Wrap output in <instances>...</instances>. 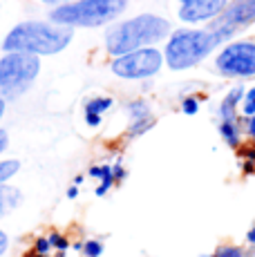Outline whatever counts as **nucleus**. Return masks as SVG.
<instances>
[{
	"label": "nucleus",
	"mask_w": 255,
	"mask_h": 257,
	"mask_svg": "<svg viewBox=\"0 0 255 257\" xmlns=\"http://www.w3.org/2000/svg\"><path fill=\"white\" fill-rule=\"evenodd\" d=\"M72 41L70 27H58L50 23L27 21L7 34L3 49L7 54H29V56H50L63 52Z\"/></svg>",
	"instance_id": "nucleus-1"
},
{
	"label": "nucleus",
	"mask_w": 255,
	"mask_h": 257,
	"mask_svg": "<svg viewBox=\"0 0 255 257\" xmlns=\"http://www.w3.org/2000/svg\"><path fill=\"white\" fill-rule=\"evenodd\" d=\"M170 34V23L155 14H141L137 18L116 25L107 32L105 47L107 54L112 56H123V54L137 52V49H146L155 43H159L164 36Z\"/></svg>",
	"instance_id": "nucleus-2"
},
{
	"label": "nucleus",
	"mask_w": 255,
	"mask_h": 257,
	"mask_svg": "<svg viewBox=\"0 0 255 257\" xmlns=\"http://www.w3.org/2000/svg\"><path fill=\"white\" fill-rule=\"evenodd\" d=\"M125 7L128 0H74L58 5L50 21L58 27H99L119 18Z\"/></svg>",
	"instance_id": "nucleus-3"
},
{
	"label": "nucleus",
	"mask_w": 255,
	"mask_h": 257,
	"mask_svg": "<svg viewBox=\"0 0 255 257\" xmlns=\"http://www.w3.org/2000/svg\"><path fill=\"white\" fill-rule=\"evenodd\" d=\"M217 45L219 41L210 29H181L166 45V63L170 70H188L202 63Z\"/></svg>",
	"instance_id": "nucleus-4"
},
{
	"label": "nucleus",
	"mask_w": 255,
	"mask_h": 257,
	"mask_svg": "<svg viewBox=\"0 0 255 257\" xmlns=\"http://www.w3.org/2000/svg\"><path fill=\"white\" fill-rule=\"evenodd\" d=\"M41 72L38 56L29 54H5L0 58V96H18L25 92Z\"/></svg>",
	"instance_id": "nucleus-5"
},
{
	"label": "nucleus",
	"mask_w": 255,
	"mask_h": 257,
	"mask_svg": "<svg viewBox=\"0 0 255 257\" xmlns=\"http://www.w3.org/2000/svg\"><path fill=\"white\" fill-rule=\"evenodd\" d=\"M215 67L222 76L228 78H248L255 76V43L251 41H239L233 45L224 47L219 52Z\"/></svg>",
	"instance_id": "nucleus-6"
},
{
	"label": "nucleus",
	"mask_w": 255,
	"mask_h": 257,
	"mask_svg": "<svg viewBox=\"0 0 255 257\" xmlns=\"http://www.w3.org/2000/svg\"><path fill=\"white\" fill-rule=\"evenodd\" d=\"M161 63H164V56H161L159 49L146 47L123 54V56H116L110 67L121 78H150L159 72Z\"/></svg>",
	"instance_id": "nucleus-7"
},
{
	"label": "nucleus",
	"mask_w": 255,
	"mask_h": 257,
	"mask_svg": "<svg viewBox=\"0 0 255 257\" xmlns=\"http://www.w3.org/2000/svg\"><path fill=\"white\" fill-rule=\"evenodd\" d=\"M255 23V0H233L228 3V7L219 14L210 25V32L217 36L219 43L228 41L235 32H239L242 27Z\"/></svg>",
	"instance_id": "nucleus-8"
},
{
	"label": "nucleus",
	"mask_w": 255,
	"mask_h": 257,
	"mask_svg": "<svg viewBox=\"0 0 255 257\" xmlns=\"http://www.w3.org/2000/svg\"><path fill=\"white\" fill-rule=\"evenodd\" d=\"M179 18L184 23L215 21L228 7V0H179Z\"/></svg>",
	"instance_id": "nucleus-9"
},
{
	"label": "nucleus",
	"mask_w": 255,
	"mask_h": 257,
	"mask_svg": "<svg viewBox=\"0 0 255 257\" xmlns=\"http://www.w3.org/2000/svg\"><path fill=\"white\" fill-rule=\"evenodd\" d=\"M244 87L242 85H237V87H233L228 94H226V98L222 101V105H219V116H222V121H237V103L244 98Z\"/></svg>",
	"instance_id": "nucleus-10"
},
{
	"label": "nucleus",
	"mask_w": 255,
	"mask_h": 257,
	"mask_svg": "<svg viewBox=\"0 0 255 257\" xmlns=\"http://www.w3.org/2000/svg\"><path fill=\"white\" fill-rule=\"evenodd\" d=\"M21 190L16 188L7 186V184H0V217H5L9 210H14L18 204H21Z\"/></svg>",
	"instance_id": "nucleus-11"
},
{
	"label": "nucleus",
	"mask_w": 255,
	"mask_h": 257,
	"mask_svg": "<svg viewBox=\"0 0 255 257\" xmlns=\"http://www.w3.org/2000/svg\"><path fill=\"white\" fill-rule=\"evenodd\" d=\"M125 112L130 114L132 123L135 121H148V118H153V114H150V105L144 101H132L125 105Z\"/></svg>",
	"instance_id": "nucleus-12"
},
{
	"label": "nucleus",
	"mask_w": 255,
	"mask_h": 257,
	"mask_svg": "<svg viewBox=\"0 0 255 257\" xmlns=\"http://www.w3.org/2000/svg\"><path fill=\"white\" fill-rule=\"evenodd\" d=\"M219 135L224 137V141H226L230 148H235V146L239 143V127H237V121H222V123H219Z\"/></svg>",
	"instance_id": "nucleus-13"
},
{
	"label": "nucleus",
	"mask_w": 255,
	"mask_h": 257,
	"mask_svg": "<svg viewBox=\"0 0 255 257\" xmlns=\"http://www.w3.org/2000/svg\"><path fill=\"white\" fill-rule=\"evenodd\" d=\"M112 98H107V96H99V98H92V101H87V105H85V114H96V116H101L105 110H110L112 107Z\"/></svg>",
	"instance_id": "nucleus-14"
},
{
	"label": "nucleus",
	"mask_w": 255,
	"mask_h": 257,
	"mask_svg": "<svg viewBox=\"0 0 255 257\" xmlns=\"http://www.w3.org/2000/svg\"><path fill=\"white\" fill-rule=\"evenodd\" d=\"M18 170H21V161H16V159L0 161V184H7Z\"/></svg>",
	"instance_id": "nucleus-15"
},
{
	"label": "nucleus",
	"mask_w": 255,
	"mask_h": 257,
	"mask_svg": "<svg viewBox=\"0 0 255 257\" xmlns=\"http://www.w3.org/2000/svg\"><path fill=\"white\" fill-rule=\"evenodd\" d=\"M153 125H155V118H148V121H135V123H130L128 135H130V137H139V135H144L146 130H150Z\"/></svg>",
	"instance_id": "nucleus-16"
},
{
	"label": "nucleus",
	"mask_w": 255,
	"mask_h": 257,
	"mask_svg": "<svg viewBox=\"0 0 255 257\" xmlns=\"http://www.w3.org/2000/svg\"><path fill=\"white\" fill-rule=\"evenodd\" d=\"M47 239H50L52 248H56L58 253H65V250L70 248V241H67V237H63L61 233H56V230H54V233L47 237Z\"/></svg>",
	"instance_id": "nucleus-17"
},
{
	"label": "nucleus",
	"mask_w": 255,
	"mask_h": 257,
	"mask_svg": "<svg viewBox=\"0 0 255 257\" xmlns=\"http://www.w3.org/2000/svg\"><path fill=\"white\" fill-rule=\"evenodd\" d=\"M242 157H244V172L246 175H251L255 172V146H248V148H242Z\"/></svg>",
	"instance_id": "nucleus-18"
},
{
	"label": "nucleus",
	"mask_w": 255,
	"mask_h": 257,
	"mask_svg": "<svg viewBox=\"0 0 255 257\" xmlns=\"http://www.w3.org/2000/svg\"><path fill=\"white\" fill-rule=\"evenodd\" d=\"M242 112L244 116H255V90H248L244 94V105H242Z\"/></svg>",
	"instance_id": "nucleus-19"
},
{
	"label": "nucleus",
	"mask_w": 255,
	"mask_h": 257,
	"mask_svg": "<svg viewBox=\"0 0 255 257\" xmlns=\"http://www.w3.org/2000/svg\"><path fill=\"white\" fill-rule=\"evenodd\" d=\"M101 253H103V244H101V241L90 239V241H85V244H83V255H85V257H99Z\"/></svg>",
	"instance_id": "nucleus-20"
},
{
	"label": "nucleus",
	"mask_w": 255,
	"mask_h": 257,
	"mask_svg": "<svg viewBox=\"0 0 255 257\" xmlns=\"http://www.w3.org/2000/svg\"><path fill=\"white\" fill-rule=\"evenodd\" d=\"M181 112H184V114H188V116L197 114V112H199V101L195 96L184 98V101H181Z\"/></svg>",
	"instance_id": "nucleus-21"
},
{
	"label": "nucleus",
	"mask_w": 255,
	"mask_h": 257,
	"mask_svg": "<svg viewBox=\"0 0 255 257\" xmlns=\"http://www.w3.org/2000/svg\"><path fill=\"white\" fill-rule=\"evenodd\" d=\"M213 257H244V250L237 246H222L213 253Z\"/></svg>",
	"instance_id": "nucleus-22"
},
{
	"label": "nucleus",
	"mask_w": 255,
	"mask_h": 257,
	"mask_svg": "<svg viewBox=\"0 0 255 257\" xmlns=\"http://www.w3.org/2000/svg\"><path fill=\"white\" fill-rule=\"evenodd\" d=\"M50 250H52V244H50V239H47V237H38V239L34 241V253L47 255Z\"/></svg>",
	"instance_id": "nucleus-23"
},
{
	"label": "nucleus",
	"mask_w": 255,
	"mask_h": 257,
	"mask_svg": "<svg viewBox=\"0 0 255 257\" xmlns=\"http://www.w3.org/2000/svg\"><path fill=\"white\" fill-rule=\"evenodd\" d=\"M114 181H116V179H114V172H107V175L101 179V186L96 188V195L103 197V195H105V192L112 188V184H114Z\"/></svg>",
	"instance_id": "nucleus-24"
},
{
	"label": "nucleus",
	"mask_w": 255,
	"mask_h": 257,
	"mask_svg": "<svg viewBox=\"0 0 255 257\" xmlns=\"http://www.w3.org/2000/svg\"><path fill=\"white\" fill-rule=\"evenodd\" d=\"M7 146H9V137H7V132L0 130V155H3V152L7 150Z\"/></svg>",
	"instance_id": "nucleus-25"
},
{
	"label": "nucleus",
	"mask_w": 255,
	"mask_h": 257,
	"mask_svg": "<svg viewBox=\"0 0 255 257\" xmlns=\"http://www.w3.org/2000/svg\"><path fill=\"white\" fill-rule=\"evenodd\" d=\"M112 172H114V179H123V177H125V170H123V166H121V164L112 166Z\"/></svg>",
	"instance_id": "nucleus-26"
},
{
	"label": "nucleus",
	"mask_w": 255,
	"mask_h": 257,
	"mask_svg": "<svg viewBox=\"0 0 255 257\" xmlns=\"http://www.w3.org/2000/svg\"><path fill=\"white\" fill-rule=\"evenodd\" d=\"M85 121H87V125H92V127L101 125V116H96V114H85Z\"/></svg>",
	"instance_id": "nucleus-27"
},
{
	"label": "nucleus",
	"mask_w": 255,
	"mask_h": 257,
	"mask_svg": "<svg viewBox=\"0 0 255 257\" xmlns=\"http://www.w3.org/2000/svg\"><path fill=\"white\" fill-rule=\"evenodd\" d=\"M7 246H9V239H7V235H5L3 230H0V255H3L5 250H7Z\"/></svg>",
	"instance_id": "nucleus-28"
},
{
	"label": "nucleus",
	"mask_w": 255,
	"mask_h": 257,
	"mask_svg": "<svg viewBox=\"0 0 255 257\" xmlns=\"http://www.w3.org/2000/svg\"><path fill=\"white\" fill-rule=\"evenodd\" d=\"M248 135H251V139L255 141V116H251V118H248Z\"/></svg>",
	"instance_id": "nucleus-29"
},
{
	"label": "nucleus",
	"mask_w": 255,
	"mask_h": 257,
	"mask_svg": "<svg viewBox=\"0 0 255 257\" xmlns=\"http://www.w3.org/2000/svg\"><path fill=\"white\" fill-rule=\"evenodd\" d=\"M67 197H70V199H74V197H78V188H76V186H72L70 190H67Z\"/></svg>",
	"instance_id": "nucleus-30"
},
{
	"label": "nucleus",
	"mask_w": 255,
	"mask_h": 257,
	"mask_svg": "<svg viewBox=\"0 0 255 257\" xmlns=\"http://www.w3.org/2000/svg\"><path fill=\"white\" fill-rule=\"evenodd\" d=\"M43 3H47V5H56V3H63V5H67V3H74V0H43Z\"/></svg>",
	"instance_id": "nucleus-31"
},
{
	"label": "nucleus",
	"mask_w": 255,
	"mask_h": 257,
	"mask_svg": "<svg viewBox=\"0 0 255 257\" xmlns=\"http://www.w3.org/2000/svg\"><path fill=\"white\" fill-rule=\"evenodd\" d=\"M246 239H248V241H251V244H255V226H253V228H251V233H248V235H246Z\"/></svg>",
	"instance_id": "nucleus-32"
},
{
	"label": "nucleus",
	"mask_w": 255,
	"mask_h": 257,
	"mask_svg": "<svg viewBox=\"0 0 255 257\" xmlns=\"http://www.w3.org/2000/svg\"><path fill=\"white\" fill-rule=\"evenodd\" d=\"M3 114H5V98L0 96V118H3Z\"/></svg>",
	"instance_id": "nucleus-33"
},
{
	"label": "nucleus",
	"mask_w": 255,
	"mask_h": 257,
	"mask_svg": "<svg viewBox=\"0 0 255 257\" xmlns=\"http://www.w3.org/2000/svg\"><path fill=\"white\" fill-rule=\"evenodd\" d=\"M29 257H47V255H38V253H32Z\"/></svg>",
	"instance_id": "nucleus-34"
},
{
	"label": "nucleus",
	"mask_w": 255,
	"mask_h": 257,
	"mask_svg": "<svg viewBox=\"0 0 255 257\" xmlns=\"http://www.w3.org/2000/svg\"><path fill=\"white\" fill-rule=\"evenodd\" d=\"M202 257H213V255H202Z\"/></svg>",
	"instance_id": "nucleus-35"
},
{
	"label": "nucleus",
	"mask_w": 255,
	"mask_h": 257,
	"mask_svg": "<svg viewBox=\"0 0 255 257\" xmlns=\"http://www.w3.org/2000/svg\"><path fill=\"white\" fill-rule=\"evenodd\" d=\"M253 90H255V87H253Z\"/></svg>",
	"instance_id": "nucleus-36"
}]
</instances>
